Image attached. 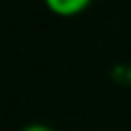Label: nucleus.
Segmentation results:
<instances>
[{
	"mask_svg": "<svg viewBox=\"0 0 131 131\" xmlns=\"http://www.w3.org/2000/svg\"><path fill=\"white\" fill-rule=\"evenodd\" d=\"M46 9L55 16H62V18H69V16H78L83 14L92 0H44Z\"/></svg>",
	"mask_w": 131,
	"mask_h": 131,
	"instance_id": "1",
	"label": "nucleus"
},
{
	"mask_svg": "<svg viewBox=\"0 0 131 131\" xmlns=\"http://www.w3.org/2000/svg\"><path fill=\"white\" fill-rule=\"evenodd\" d=\"M21 131H53V129L46 127V124H28V127H23Z\"/></svg>",
	"mask_w": 131,
	"mask_h": 131,
	"instance_id": "2",
	"label": "nucleus"
}]
</instances>
